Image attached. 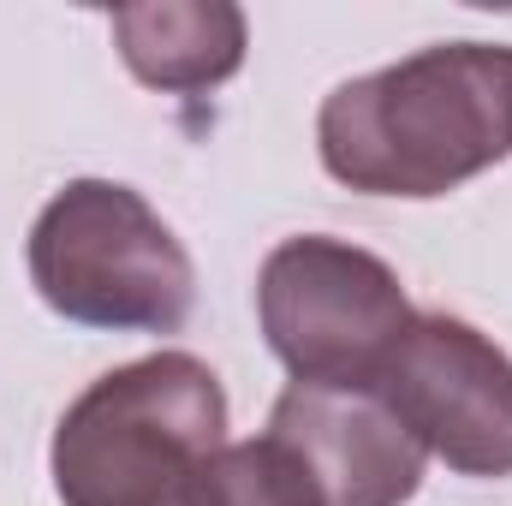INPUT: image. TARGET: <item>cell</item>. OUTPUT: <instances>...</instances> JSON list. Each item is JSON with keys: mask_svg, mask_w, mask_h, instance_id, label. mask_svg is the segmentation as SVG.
I'll list each match as a JSON object with an SVG mask.
<instances>
[{"mask_svg": "<svg viewBox=\"0 0 512 506\" xmlns=\"http://www.w3.org/2000/svg\"><path fill=\"white\" fill-rule=\"evenodd\" d=\"M316 143L364 197H447L512 155V48L441 42L352 78L322 102Z\"/></svg>", "mask_w": 512, "mask_h": 506, "instance_id": "obj_1", "label": "cell"}, {"mask_svg": "<svg viewBox=\"0 0 512 506\" xmlns=\"http://www.w3.org/2000/svg\"><path fill=\"white\" fill-rule=\"evenodd\" d=\"M227 447V393L191 352H155L90 381L54 429L66 506H185L197 471Z\"/></svg>", "mask_w": 512, "mask_h": 506, "instance_id": "obj_2", "label": "cell"}, {"mask_svg": "<svg viewBox=\"0 0 512 506\" xmlns=\"http://www.w3.org/2000/svg\"><path fill=\"white\" fill-rule=\"evenodd\" d=\"M30 280L66 322L131 334H173L197 298L173 227L114 179H78L36 215Z\"/></svg>", "mask_w": 512, "mask_h": 506, "instance_id": "obj_3", "label": "cell"}, {"mask_svg": "<svg viewBox=\"0 0 512 506\" xmlns=\"http://www.w3.org/2000/svg\"><path fill=\"white\" fill-rule=\"evenodd\" d=\"M256 310L274 358L316 387H376L411 304L382 256L346 239H286L256 274Z\"/></svg>", "mask_w": 512, "mask_h": 506, "instance_id": "obj_4", "label": "cell"}, {"mask_svg": "<svg viewBox=\"0 0 512 506\" xmlns=\"http://www.w3.org/2000/svg\"><path fill=\"white\" fill-rule=\"evenodd\" d=\"M376 393L447 471L512 477V358L471 322L411 316Z\"/></svg>", "mask_w": 512, "mask_h": 506, "instance_id": "obj_5", "label": "cell"}, {"mask_svg": "<svg viewBox=\"0 0 512 506\" xmlns=\"http://www.w3.org/2000/svg\"><path fill=\"white\" fill-rule=\"evenodd\" d=\"M268 435L310 471L322 506H405L429 459L376 387L292 381L274 399Z\"/></svg>", "mask_w": 512, "mask_h": 506, "instance_id": "obj_6", "label": "cell"}, {"mask_svg": "<svg viewBox=\"0 0 512 506\" xmlns=\"http://www.w3.org/2000/svg\"><path fill=\"white\" fill-rule=\"evenodd\" d=\"M114 42L149 90L197 96L239 72L245 12L227 0H149L114 12Z\"/></svg>", "mask_w": 512, "mask_h": 506, "instance_id": "obj_7", "label": "cell"}, {"mask_svg": "<svg viewBox=\"0 0 512 506\" xmlns=\"http://www.w3.org/2000/svg\"><path fill=\"white\" fill-rule=\"evenodd\" d=\"M185 506H322V495H316L310 471L274 435H262V441L221 447L197 471Z\"/></svg>", "mask_w": 512, "mask_h": 506, "instance_id": "obj_8", "label": "cell"}]
</instances>
